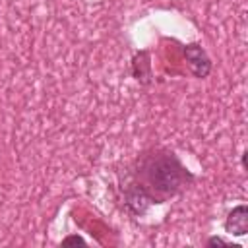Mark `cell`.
<instances>
[{
  "label": "cell",
  "mask_w": 248,
  "mask_h": 248,
  "mask_svg": "<svg viewBox=\"0 0 248 248\" xmlns=\"http://www.w3.org/2000/svg\"><path fill=\"white\" fill-rule=\"evenodd\" d=\"M138 174L143 184L136 186L134 196L128 198V203H134L136 200L145 203H161L165 198L176 194L188 180H192V174L182 167L174 153L169 151L145 155L140 161Z\"/></svg>",
  "instance_id": "6da1fadb"
},
{
  "label": "cell",
  "mask_w": 248,
  "mask_h": 248,
  "mask_svg": "<svg viewBox=\"0 0 248 248\" xmlns=\"http://www.w3.org/2000/svg\"><path fill=\"white\" fill-rule=\"evenodd\" d=\"M184 56H186V60L190 64V70L196 78H207V74L211 72V60L200 45H196V43L186 45Z\"/></svg>",
  "instance_id": "7a4b0ae2"
},
{
  "label": "cell",
  "mask_w": 248,
  "mask_h": 248,
  "mask_svg": "<svg viewBox=\"0 0 248 248\" xmlns=\"http://www.w3.org/2000/svg\"><path fill=\"white\" fill-rule=\"evenodd\" d=\"M225 231L236 236H242L248 232V207L244 203L232 207V211L225 221Z\"/></svg>",
  "instance_id": "3957f363"
},
{
  "label": "cell",
  "mask_w": 248,
  "mask_h": 248,
  "mask_svg": "<svg viewBox=\"0 0 248 248\" xmlns=\"http://www.w3.org/2000/svg\"><path fill=\"white\" fill-rule=\"evenodd\" d=\"M62 244H64V246H70V244H76V246H78V244H79V246H85V240H83L81 236L74 234V236H66V238L62 240Z\"/></svg>",
  "instance_id": "277c9868"
},
{
  "label": "cell",
  "mask_w": 248,
  "mask_h": 248,
  "mask_svg": "<svg viewBox=\"0 0 248 248\" xmlns=\"http://www.w3.org/2000/svg\"><path fill=\"white\" fill-rule=\"evenodd\" d=\"M207 246H231L227 240H223L221 236H211L207 238Z\"/></svg>",
  "instance_id": "5b68a950"
}]
</instances>
